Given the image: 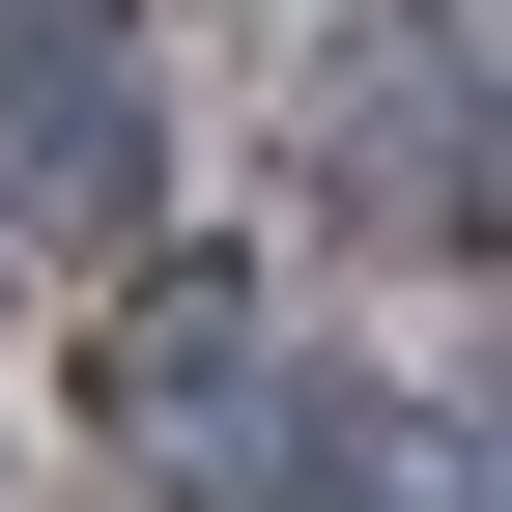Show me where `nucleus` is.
Here are the masks:
<instances>
[{"label": "nucleus", "mask_w": 512, "mask_h": 512, "mask_svg": "<svg viewBox=\"0 0 512 512\" xmlns=\"http://www.w3.org/2000/svg\"><path fill=\"white\" fill-rule=\"evenodd\" d=\"M143 57H114V0H0V228H57V256H114L143 228Z\"/></svg>", "instance_id": "1"}, {"label": "nucleus", "mask_w": 512, "mask_h": 512, "mask_svg": "<svg viewBox=\"0 0 512 512\" xmlns=\"http://www.w3.org/2000/svg\"><path fill=\"white\" fill-rule=\"evenodd\" d=\"M86 399H114V456H171V484H256V427H285L313 370L256 342V285H143V313H114V370H86Z\"/></svg>", "instance_id": "2"}, {"label": "nucleus", "mask_w": 512, "mask_h": 512, "mask_svg": "<svg viewBox=\"0 0 512 512\" xmlns=\"http://www.w3.org/2000/svg\"><path fill=\"white\" fill-rule=\"evenodd\" d=\"M342 171H370V228H484V29L456 0L342 29Z\"/></svg>", "instance_id": "3"}, {"label": "nucleus", "mask_w": 512, "mask_h": 512, "mask_svg": "<svg viewBox=\"0 0 512 512\" xmlns=\"http://www.w3.org/2000/svg\"><path fill=\"white\" fill-rule=\"evenodd\" d=\"M256 484H313V512H484V427L456 399H285Z\"/></svg>", "instance_id": "4"}]
</instances>
